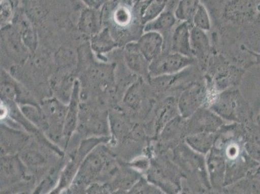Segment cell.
I'll use <instances>...</instances> for the list:
<instances>
[{"label":"cell","instance_id":"obj_1","mask_svg":"<svg viewBox=\"0 0 260 194\" xmlns=\"http://www.w3.org/2000/svg\"><path fill=\"white\" fill-rule=\"evenodd\" d=\"M194 59L183 54L169 52L160 54L151 61L149 68L150 77L165 75L176 74L193 64Z\"/></svg>","mask_w":260,"mask_h":194},{"label":"cell","instance_id":"obj_2","mask_svg":"<svg viewBox=\"0 0 260 194\" xmlns=\"http://www.w3.org/2000/svg\"><path fill=\"white\" fill-rule=\"evenodd\" d=\"M1 46L17 63L24 62L31 53L13 25L1 29Z\"/></svg>","mask_w":260,"mask_h":194},{"label":"cell","instance_id":"obj_3","mask_svg":"<svg viewBox=\"0 0 260 194\" xmlns=\"http://www.w3.org/2000/svg\"><path fill=\"white\" fill-rule=\"evenodd\" d=\"M206 98V89L201 84H193L181 94L177 103V108L181 117L188 119L194 114L203 105Z\"/></svg>","mask_w":260,"mask_h":194},{"label":"cell","instance_id":"obj_4","mask_svg":"<svg viewBox=\"0 0 260 194\" xmlns=\"http://www.w3.org/2000/svg\"><path fill=\"white\" fill-rule=\"evenodd\" d=\"M188 119L186 124V130L188 135L215 133L223 124V120L219 115L202 109H199Z\"/></svg>","mask_w":260,"mask_h":194},{"label":"cell","instance_id":"obj_5","mask_svg":"<svg viewBox=\"0 0 260 194\" xmlns=\"http://www.w3.org/2000/svg\"><path fill=\"white\" fill-rule=\"evenodd\" d=\"M42 109V112L46 115L51 136L59 137L61 134L63 135L68 107H66L56 99H50L44 102Z\"/></svg>","mask_w":260,"mask_h":194},{"label":"cell","instance_id":"obj_6","mask_svg":"<svg viewBox=\"0 0 260 194\" xmlns=\"http://www.w3.org/2000/svg\"><path fill=\"white\" fill-rule=\"evenodd\" d=\"M103 12L101 8H85L81 11L78 21L79 31L89 39L98 34L104 27Z\"/></svg>","mask_w":260,"mask_h":194},{"label":"cell","instance_id":"obj_7","mask_svg":"<svg viewBox=\"0 0 260 194\" xmlns=\"http://www.w3.org/2000/svg\"><path fill=\"white\" fill-rule=\"evenodd\" d=\"M240 105L238 93L226 91L219 94L212 105V110L217 115L228 120L238 119Z\"/></svg>","mask_w":260,"mask_h":194},{"label":"cell","instance_id":"obj_8","mask_svg":"<svg viewBox=\"0 0 260 194\" xmlns=\"http://www.w3.org/2000/svg\"><path fill=\"white\" fill-rule=\"evenodd\" d=\"M124 58L127 68L132 72L142 76L150 75V62L141 53L137 42H129L124 49Z\"/></svg>","mask_w":260,"mask_h":194},{"label":"cell","instance_id":"obj_9","mask_svg":"<svg viewBox=\"0 0 260 194\" xmlns=\"http://www.w3.org/2000/svg\"><path fill=\"white\" fill-rule=\"evenodd\" d=\"M164 38L159 33L144 32L139 38L137 44L146 58L151 62L162 53Z\"/></svg>","mask_w":260,"mask_h":194},{"label":"cell","instance_id":"obj_10","mask_svg":"<svg viewBox=\"0 0 260 194\" xmlns=\"http://www.w3.org/2000/svg\"><path fill=\"white\" fill-rule=\"evenodd\" d=\"M18 30L23 43L29 49L30 53H34L37 48L38 34L31 21L24 13H16L13 24Z\"/></svg>","mask_w":260,"mask_h":194},{"label":"cell","instance_id":"obj_11","mask_svg":"<svg viewBox=\"0 0 260 194\" xmlns=\"http://www.w3.org/2000/svg\"><path fill=\"white\" fill-rule=\"evenodd\" d=\"M191 24L186 22H180L175 28L172 36V52L193 57L190 44Z\"/></svg>","mask_w":260,"mask_h":194},{"label":"cell","instance_id":"obj_12","mask_svg":"<svg viewBox=\"0 0 260 194\" xmlns=\"http://www.w3.org/2000/svg\"><path fill=\"white\" fill-rule=\"evenodd\" d=\"M89 39V46L91 50L99 55L108 53L120 45L108 27H104L100 32Z\"/></svg>","mask_w":260,"mask_h":194},{"label":"cell","instance_id":"obj_13","mask_svg":"<svg viewBox=\"0 0 260 194\" xmlns=\"http://www.w3.org/2000/svg\"><path fill=\"white\" fill-rule=\"evenodd\" d=\"M212 150L208 157V172L212 185L219 187L224 184L226 163L223 156L219 151L217 152L214 149Z\"/></svg>","mask_w":260,"mask_h":194},{"label":"cell","instance_id":"obj_14","mask_svg":"<svg viewBox=\"0 0 260 194\" xmlns=\"http://www.w3.org/2000/svg\"><path fill=\"white\" fill-rule=\"evenodd\" d=\"M79 82L75 81L74 88L71 95L70 106H68L66 115L64 126H63V136L66 140H69L73 132L76 128L78 115H79Z\"/></svg>","mask_w":260,"mask_h":194},{"label":"cell","instance_id":"obj_15","mask_svg":"<svg viewBox=\"0 0 260 194\" xmlns=\"http://www.w3.org/2000/svg\"><path fill=\"white\" fill-rule=\"evenodd\" d=\"M190 44L193 57L204 60L209 56L210 43L207 32L191 24Z\"/></svg>","mask_w":260,"mask_h":194},{"label":"cell","instance_id":"obj_16","mask_svg":"<svg viewBox=\"0 0 260 194\" xmlns=\"http://www.w3.org/2000/svg\"><path fill=\"white\" fill-rule=\"evenodd\" d=\"M103 156L92 153L85 160L79 172V181L80 183H87L96 176L105 165Z\"/></svg>","mask_w":260,"mask_h":194},{"label":"cell","instance_id":"obj_17","mask_svg":"<svg viewBox=\"0 0 260 194\" xmlns=\"http://www.w3.org/2000/svg\"><path fill=\"white\" fill-rule=\"evenodd\" d=\"M177 20L174 13L170 11H165L154 20L143 25L144 32L154 31L160 33H166L172 29Z\"/></svg>","mask_w":260,"mask_h":194},{"label":"cell","instance_id":"obj_18","mask_svg":"<svg viewBox=\"0 0 260 194\" xmlns=\"http://www.w3.org/2000/svg\"><path fill=\"white\" fill-rule=\"evenodd\" d=\"M216 140L214 133L189 134L186 138V143L193 150L202 153H209Z\"/></svg>","mask_w":260,"mask_h":194},{"label":"cell","instance_id":"obj_19","mask_svg":"<svg viewBox=\"0 0 260 194\" xmlns=\"http://www.w3.org/2000/svg\"><path fill=\"white\" fill-rule=\"evenodd\" d=\"M201 4L200 0H179L174 12L177 21L191 23Z\"/></svg>","mask_w":260,"mask_h":194},{"label":"cell","instance_id":"obj_20","mask_svg":"<svg viewBox=\"0 0 260 194\" xmlns=\"http://www.w3.org/2000/svg\"><path fill=\"white\" fill-rule=\"evenodd\" d=\"M169 0H152L141 11L140 18L143 26L154 20L166 10Z\"/></svg>","mask_w":260,"mask_h":194},{"label":"cell","instance_id":"obj_21","mask_svg":"<svg viewBox=\"0 0 260 194\" xmlns=\"http://www.w3.org/2000/svg\"><path fill=\"white\" fill-rule=\"evenodd\" d=\"M143 82L139 80L127 90L124 97V103L130 108L136 110L143 103Z\"/></svg>","mask_w":260,"mask_h":194},{"label":"cell","instance_id":"obj_22","mask_svg":"<svg viewBox=\"0 0 260 194\" xmlns=\"http://www.w3.org/2000/svg\"><path fill=\"white\" fill-rule=\"evenodd\" d=\"M176 108H178L177 106L176 107V103L173 99H168L165 102L158 115L157 123H156L157 132L162 130L170 120L177 117Z\"/></svg>","mask_w":260,"mask_h":194},{"label":"cell","instance_id":"obj_23","mask_svg":"<svg viewBox=\"0 0 260 194\" xmlns=\"http://www.w3.org/2000/svg\"><path fill=\"white\" fill-rule=\"evenodd\" d=\"M16 12L13 0H0L1 29L13 24Z\"/></svg>","mask_w":260,"mask_h":194},{"label":"cell","instance_id":"obj_24","mask_svg":"<svg viewBox=\"0 0 260 194\" xmlns=\"http://www.w3.org/2000/svg\"><path fill=\"white\" fill-rule=\"evenodd\" d=\"M22 112L30 121L38 126L42 127L44 130H49V124L44 113L42 111L31 106H23Z\"/></svg>","mask_w":260,"mask_h":194},{"label":"cell","instance_id":"obj_25","mask_svg":"<svg viewBox=\"0 0 260 194\" xmlns=\"http://www.w3.org/2000/svg\"><path fill=\"white\" fill-rule=\"evenodd\" d=\"M191 25L198 29L209 31L211 29V20L207 9L203 5L201 4L200 8L193 16Z\"/></svg>","mask_w":260,"mask_h":194},{"label":"cell","instance_id":"obj_26","mask_svg":"<svg viewBox=\"0 0 260 194\" xmlns=\"http://www.w3.org/2000/svg\"><path fill=\"white\" fill-rule=\"evenodd\" d=\"M235 191L240 193H260V180L251 176L240 181L235 184Z\"/></svg>","mask_w":260,"mask_h":194},{"label":"cell","instance_id":"obj_27","mask_svg":"<svg viewBox=\"0 0 260 194\" xmlns=\"http://www.w3.org/2000/svg\"><path fill=\"white\" fill-rule=\"evenodd\" d=\"M23 159L26 164L31 167H37L43 164L44 158L39 152L35 151H27L23 153Z\"/></svg>","mask_w":260,"mask_h":194},{"label":"cell","instance_id":"obj_28","mask_svg":"<svg viewBox=\"0 0 260 194\" xmlns=\"http://www.w3.org/2000/svg\"><path fill=\"white\" fill-rule=\"evenodd\" d=\"M111 126L116 137H121L124 136L126 132V126L125 122L117 116L113 115L111 117Z\"/></svg>","mask_w":260,"mask_h":194},{"label":"cell","instance_id":"obj_29","mask_svg":"<svg viewBox=\"0 0 260 194\" xmlns=\"http://www.w3.org/2000/svg\"><path fill=\"white\" fill-rule=\"evenodd\" d=\"M244 147L247 155L254 161L260 163V146L248 141L245 144Z\"/></svg>","mask_w":260,"mask_h":194},{"label":"cell","instance_id":"obj_30","mask_svg":"<svg viewBox=\"0 0 260 194\" xmlns=\"http://www.w3.org/2000/svg\"><path fill=\"white\" fill-rule=\"evenodd\" d=\"M132 193H160V190L158 188H156L155 186L150 185L145 181L141 180L138 184H136L133 187L131 190Z\"/></svg>","mask_w":260,"mask_h":194},{"label":"cell","instance_id":"obj_31","mask_svg":"<svg viewBox=\"0 0 260 194\" xmlns=\"http://www.w3.org/2000/svg\"><path fill=\"white\" fill-rule=\"evenodd\" d=\"M70 49H63L59 51L56 54V58L57 59L58 63L61 65H69L74 60V57Z\"/></svg>","mask_w":260,"mask_h":194},{"label":"cell","instance_id":"obj_32","mask_svg":"<svg viewBox=\"0 0 260 194\" xmlns=\"http://www.w3.org/2000/svg\"><path fill=\"white\" fill-rule=\"evenodd\" d=\"M1 93L5 98L11 101L15 100L17 95L15 87L9 83H3L2 84Z\"/></svg>","mask_w":260,"mask_h":194},{"label":"cell","instance_id":"obj_33","mask_svg":"<svg viewBox=\"0 0 260 194\" xmlns=\"http://www.w3.org/2000/svg\"><path fill=\"white\" fill-rule=\"evenodd\" d=\"M240 154V148L237 144L231 143L229 144L225 150V155L229 160L236 159Z\"/></svg>","mask_w":260,"mask_h":194},{"label":"cell","instance_id":"obj_34","mask_svg":"<svg viewBox=\"0 0 260 194\" xmlns=\"http://www.w3.org/2000/svg\"><path fill=\"white\" fill-rule=\"evenodd\" d=\"M87 8H101L106 3V0H82Z\"/></svg>","mask_w":260,"mask_h":194},{"label":"cell","instance_id":"obj_35","mask_svg":"<svg viewBox=\"0 0 260 194\" xmlns=\"http://www.w3.org/2000/svg\"><path fill=\"white\" fill-rule=\"evenodd\" d=\"M152 0H132V3L134 4V6L138 9L139 15H140L141 11L148 4L152 2Z\"/></svg>","mask_w":260,"mask_h":194},{"label":"cell","instance_id":"obj_36","mask_svg":"<svg viewBox=\"0 0 260 194\" xmlns=\"http://www.w3.org/2000/svg\"><path fill=\"white\" fill-rule=\"evenodd\" d=\"M243 49H244V50L248 52V53L254 56V64H260V53H256V52L250 50V49L246 48V47H244Z\"/></svg>","mask_w":260,"mask_h":194},{"label":"cell","instance_id":"obj_37","mask_svg":"<svg viewBox=\"0 0 260 194\" xmlns=\"http://www.w3.org/2000/svg\"><path fill=\"white\" fill-rule=\"evenodd\" d=\"M248 176L255 177V178L260 180V163L249 173Z\"/></svg>","mask_w":260,"mask_h":194},{"label":"cell","instance_id":"obj_38","mask_svg":"<svg viewBox=\"0 0 260 194\" xmlns=\"http://www.w3.org/2000/svg\"><path fill=\"white\" fill-rule=\"evenodd\" d=\"M113 2H128L132 1V0H112Z\"/></svg>","mask_w":260,"mask_h":194},{"label":"cell","instance_id":"obj_39","mask_svg":"<svg viewBox=\"0 0 260 194\" xmlns=\"http://www.w3.org/2000/svg\"><path fill=\"white\" fill-rule=\"evenodd\" d=\"M258 124L260 125V115H259V117L258 118Z\"/></svg>","mask_w":260,"mask_h":194}]
</instances>
